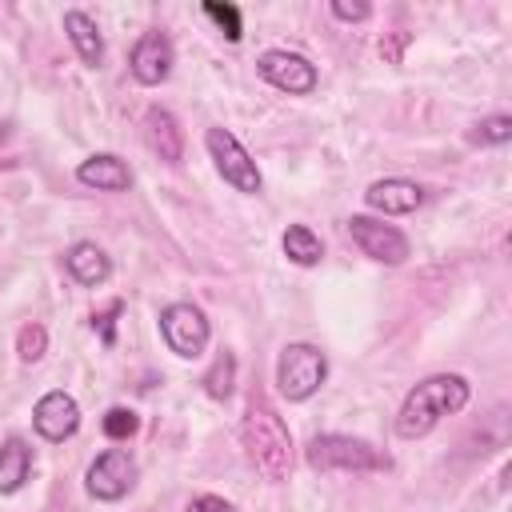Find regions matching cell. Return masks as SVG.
Instances as JSON below:
<instances>
[{
    "label": "cell",
    "mask_w": 512,
    "mask_h": 512,
    "mask_svg": "<svg viewBox=\"0 0 512 512\" xmlns=\"http://www.w3.org/2000/svg\"><path fill=\"white\" fill-rule=\"evenodd\" d=\"M284 256L292 264H300V268H316L320 256H324V244H320V236L308 224H288V232H284Z\"/></svg>",
    "instance_id": "18"
},
{
    "label": "cell",
    "mask_w": 512,
    "mask_h": 512,
    "mask_svg": "<svg viewBox=\"0 0 512 512\" xmlns=\"http://www.w3.org/2000/svg\"><path fill=\"white\" fill-rule=\"evenodd\" d=\"M204 148H208L216 172L224 176V184H232V188L244 192V196H260V188H264L260 168H256L252 152H248L228 128H208V132H204Z\"/></svg>",
    "instance_id": "5"
},
{
    "label": "cell",
    "mask_w": 512,
    "mask_h": 512,
    "mask_svg": "<svg viewBox=\"0 0 512 512\" xmlns=\"http://www.w3.org/2000/svg\"><path fill=\"white\" fill-rule=\"evenodd\" d=\"M328 380V356L308 344V340H296V344H284L280 356H276V392L292 404L308 400L320 392V384Z\"/></svg>",
    "instance_id": "4"
},
{
    "label": "cell",
    "mask_w": 512,
    "mask_h": 512,
    "mask_svg": "<svg viewBox=\"0 0 512 512\" xmlns=\"http://www.w3.org/2000/svg\"><path fill=\"white\" fill-rule=\"evenodd\" d=\"M144 140L164 164L184 160V132H180V120L168 108H148L144 112Z\"/></svg>",
    "instance_id": "14"
},
{
    "label": "cell",
    "mask_w": 512,
    "mask_h": 512,
    "mask_svg": "<svg viewBox=\"0 0 512 512\" xmlns=\"http://www.w3.org/2000/svg\"><path fill=\"white\" fill-rule=\"evenodd\" d=\"M348 236H352V244H356L368 260H376V264H404V260L412 256L408 236H404L400 228H392V224L372 220V216H352V220H348Z\"/></svg>",
    "instance_id": "9"
},
{
    "label": "cell",
    "mask_w": 512,
    "mask_h": 512,
    "mask_svg": "<svg viewBox=\"0 0 512 512\" xmlns=\"http://www.w3.org/2000/svg\"><path fill=\"white\" fill-rule=\"evenodd\" d=\"M32 424H36V432L44 440L60 444V440L76 436V428H80V404L68 392H60V388L56 392H44L36 400V408H32Z\"/></svg>",
    "instance_id": "11"
},
{
    "label": "cell",
    "mask_w": 512,
    "mask_h": 512,
    "mask_svg": "<svg viewBox=\"0 0 512 512\" xmlns=\"http://www.w3.org/2000/svg\"><path fill=\"white\" fill-rule=\"evenodd\" d=\"M76 180L96 188V192H128L132 188V168L116 152H96L76 164Z\"/></svg>",
    "instance_id": "13"
},
{
    "label": "cell",
    "mask_w": 512,
    "mask_h": 512,
    "mask_svg": "<svg viewBox=\"0 0 512 512\" xmlns=\"http://www.w3.org/2000/svg\"><path fill=\"white\" fill-rule=\"evenodd\" d=\"M100 428H104V436H108V440H128V436H136V428H140V416H136L132 408L116 404V408H108V412H104Z\"/></svg>",
    "instance_id": "22"
},
{
    "label": "cell",
    "mask_w": 512,
    "mask_h": 512,
    "mask_svg": "<svg viewBox=\"0 0 512 512\" xmlns=\"http://www.w3.org/2000/svg\"><path fill=\"white\" fill-rule=\"evenodd\" d=\"M184 512H236L224 496H212V492H204V496H192L188 504H184Z\"/></svg>",
    "instance_id": "26"
},
{
    "label": "cell",
    "mask_w": 512,
    "mask_h": 512,
    "mask_svg": "<svg viewBox=\"0 0 512 512\" xmlns=\"http://www.w3.org/2000/svg\"><path fill=\"white\" fill-rule=\"evenodd\" d=\"M64 268H68V276H72L76 284H84V288H100V284L112 276V260H108L104 248L92 244V240H76V244L64 252Z\"/></svg>",
    "instance_id": "15"
},
{
    "label": "cell",
    "mask_w": 512,
    "mask_h": 512,
    "mask_svg": "<svg viewBox=\"0 0 512 512\" xmlns=\"http://www.w3.org/2000/svg\"><path fill=\"white\" fill-rule=\"evenodd\" d=\"M240 440H244V452H248L252 468L264 480H272V484L288 480V472H292V436H288L284 420L276 416V408L268 400H260V396L248 400Z\"/></svg>",
    "instance_id": "2"
},
{
    "label": "cell",
    "mask_w": 512,
    "mask_h": 512,
    "mask_svg": "<svg viewBox=\"0 0 512 512\" xmlns=\"http://www.w3.org/2000/svg\"><path fill=\"white\" fill-rule=\"evenodd\" d=\"M472 144H508L512 140V116H484L472 132H468Z\"/></svg>",
    "instance_id": "23"
},
{
    "label": "cell",
    "mask_w": 512,
    "mask_h": 512,
    "mask_svg": "<svg viewBox=\"0 0 512 512\" xmlns=\"http://www.w3.org/2000/svg\"><path fill=\"white\" fill-rule=\"evenodd\" d=\"M332 16L344 20V24H360V20L372 16V8H368L364 0H356V4H348V0H332Z\"/></svg>",
    "instance_id": "25"
},
{
    "label": "cell",
    "mask_w": 512,
    "mask_h": 512,
    "mask_svg": "<svg viewBox=\"0 0 512 512\" xmlns=\"http://www.w3.org/2000/svg\"><path fill=\"white\" fill-rule=\"evenodd\" d=\"M468 396H472V384L460 372H436V376L420 380L396 412V436H404V440L428 436L444 416L460 412L468 404Z\"/></svg>",
    "instance_id": "1"
},
{
    "label": "cell",
    "mask_w": 512,
    "mask_h": 512,
    "mask_svg": "<svg viewBox=\"0 0 512 512\" xmlns=\"http://www.w3.org/2000/svg\"><path fill=\"white\" fill-rule=\"evenodd\" d=\"M364 204L380 216H408L424 204V188L416 180H404V176H388V180H376L368 184L364 192Z\"/></svg>",
    "instance_id": "12"
},
{
    "label": "cell",
    "mask_w": 512,
    "mask_h": 512,
    "mask_svg": "<svg viewBox=\"0 0 512 512\" xmlns=\"http://www.w3.org/2000/svg\"><path fill=\"white\" fill-rule=\"evenodd\" d=\"M48 352V332H44V324H24L20 332H16V356L24 360V364H36L40 356Z\"/></svg>",
    "instance_id": "21"
},
{
    "label": "cell",
    "mask_w": 512,
    "mask_h": 512,
    "mask_svg": "<svg viewBox=\"0 0 512 512\" xmlns=\"http://www.w3.org/2000/svg\"><path fill=\"white\" fill-rule=\"evenodd\" d=\"M120 312H124V300H108V308L92 316V328L100 332V344H104V348L116 344V316H120Z\"/></svg>",
    "instance_id": "24"
},
{
    "label": "cell",
    "mask_w": 512,
    "mask_h": 512,
    "mask_svg": "<svg viewBox=\"0 0 512 512\" xmlns=\"http://www.w3.org/2000/svg\"><path fill=\"white\" fill-rule=\"evenodd\" d=\"M204 16L216 20V28L224 32L228 44H240L244 36V20H240V8L236 4H220V0H204Z\"/></svg>",
    "instance_id": "20"
},
{
    "label": "cell",
    "mask_w": 512,
    "mask_h": 512,
    "mask_svg": "<svg viewBox=\"0 0 512 512\" xmlns=\"http://www.w3.org/2000/svg\"><path fill=\"white\" fill-rule=\"evenodd\" d=\"M304 456L320 472H384V468H392V460L380 448H372L360 436H340V432L312 436Z\"/></svg>",
    "instance_id": "3"
},
{
    "label": "cell",
    "mask_w": 512,
    "mask_h": 512,
    "mask_svg": "<svg viewBox=\"0 0 512 512\" xmlns=\"http://www.w3.org/2000/svg\"><path fill=\"white\" fill-rule=\"evenodd\" d=\"M256 72H260V80H268L276 92H288V96H308V92H316V84H320L316 64H312L308 56H300V52H288V48H268V52H260Z\"/></svg>",
    "instance_id": "7"
},
{
    "label": "cell",
    "mask_w": 512,
    "mask_h": 512,
    "mask_svg": "<svg viewBox=\"0 0 512 512\" xmlns=\"http://www.w3.org/2000/svg\"><path fill=\"white\" fill-rule=\"evenodd\" d=\"M64 32H68V40H72V48H76L84 68H100L104 64V36H100V28H96V20L88 12L68 8L64 12Z\"/></svg>",
    "instance_id": "16"
},
{
    "label": "cell",
    "mask_w": 512,
    "mask_h": 512,
    "mask_svg": "<svg viewBox=\"0 0 512 512\" xmlns=\"http://www.w3.org/2000/svg\"><path fill=\"white\" fill-rule=\"evenodd\" d=\"M204 392L212 396V400H228L232 396V384H236V356L224 348L216 360H212V368L204 372Z\"/></svg>",
    "instance_id": "19"
},
{
    "label": "cell",
    "mask_w": 512,
    "mask_h": 512,
    "mask_svg": "<svg viewBox=\"0 0 512 512\" xmlns=\"http://www.w3.org/2000/svg\"><path fill=\"white\" fill-rule=\"evenodd\" d=\"M32 476V448L20 436H8L0 444V496H12Z\"/></svg>",
    "instance_id": "17"
},
{
    "label": "cell",
    "mask_w": 512,
    "mask_h": 512,
    "mask_svg": "<svg viewBox=\"0 0 512 512\" xmlns=\"http://www.w3.org/2000/svg\"><path fill=\"white\" fill-rule=\"evenodd\" d=\"M84 488L92 500H104V504H116L124 500L132 488H136V460L124 452V448H108L100 452L88 472H84Z\"/></svg>",
    "instance_id": "8"
},
{
    "label": "cell",
    "mask_w": 512,
    "mask_h": 512,
    "mask_svg": "<svg viewBox=\"0 0 512 512\" xmlns=\"http://www.w3.org/2000/svg\"><path fill=\"white\" fill-rule=\"evenodd\" d=\"M172 64H176V52H172V40L164 36V32H144L136 44H132V52H128V68H132V76L144 84V88H156V84H164L168 76H172Z\"/></svg>",
    "instance_id": "10"
},
{
    "label": "cell",
    "mask_w": 512,
    "mask_h": 512,
    "mask_svg": "<svg viewBox=\"0 0 512 512\" xmlns=\"http://www.w3.org/2000/svg\"><path fill=\"white\" fill-rule=\"evenodd\" d=\"M160 336H164L168 352H176L180 360H196V356H204V348H208L212 324H208V316H204L196 304L176 300V304L160 308Z\"/></svg>",
    "instance_id": "6"
},
{
    "label": "cell",
    "mask_w": 512,
    "mask_h": 512,
    "mask_svg": "<svg viewBox=\"0 0 512 512\" xmlns=\"http://www.w3.org/2000/svg\"><path fill=\"white\" fill-rule=\"evenodd\" d=\"M4 140H8V124H0V144H4Z\"/></svg>",
    "instance_id": "27"
}]
</instances>
